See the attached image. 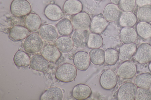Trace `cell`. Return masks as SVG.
I'll return each instance as SVG.
<instances>
[{"label": "cell", "mask_w": 151, "mask_h": 100, "mask_svg": "<svg viewBox=\"0 0 151 100\" xmlns=\"http://www.w3.org/2000/svg\"><path fill=\"white\" fill-rule=\"evenodd\" d=\"M77 75L76 67L70 63H64L59 66L55 73V78L63 82H69L74 80Z\"/></svg>", "instance_id": "1"}, {"label": "cell", "mask_w": 151, "mask_h": 100, "mask_svg": "<svg viewBox=\"0 0 151 100\" xmlns=\"http://www.w3.org/2000/svg\"><path fill=\"white\" fill-rule=\"evenodd\" d=\"M44 45L41 38L38 35L32 33L25 38L23 43L24 50L29 53H34L42 50Z\"/></svg>", "instance_id": "2"}, {"label": "cell", "mask_w": 151, "mask_h": 100, "mask_svg": "<svg viewBox=\"0 0 151 100\" xmlns=\"http://www.w3.org/2000/svg\"><path fill=\"white\" fill-rule=\"evenodd\" d=\"M10 10L12 14L17 17H22L30 13L31 6L26 0H13L12 2Z\"/></svg>", "instance_id": "3"}, {"label": "cell", "mask_w": 151, "mask_h": 100, "mask_svg": "<svg viewBox=\"0 0 151 100\" xmlns=\"http://www.w3.org/2000/svg\"><path fill=\"white\" fill-rule=\"evenodd\" d=\"M137 91V87L134 84L131 82L124 83L118 90L117 99L118 100H134Z\"/></svg>", "instance_id": "4"}, {"label": "cell", "mask_w": 151, "mask_h": 100, "mask_svg": "<svg viewBox=\"0 0 151 100\" xmlns=\"http://www.w3.org/2000/svg\"><path fill=\"white\" fill-rule=\"evenodd\" d=\"M117 77L115 73L112 70H107L101 74L99 82L101 87L107 90H111L116 85Z\"/></svg>", "instance_id": "5"}, {"label": "cell", "mask_w": 151, "mask_h": 100, "mask_svg": "<svg viewBox=\"0 0 151 100\" xmlns=\"http://www.w3.org/2000/svg\"><path fill=\"white\" fill-rule=\"evenodd\" d=\"M91 21L88 13L81 12L74 15L71 22L75 30H86L89 28Z\"/></svg>", "instance_id": "6"}, {"label": "cell", "mask_w": 151, "mask_h": 100, "mask_svg": "<svg viewBox=\"0 0 151 100\" xmlns=\"http://www.w3.org/2000/svg\"><path fill=\"white\" fill-rule=\"evenodd\" d=\"M108 21L102 13L97 14L91 20L89 30L93 33L101 34L106 28L109 24Z\"/></svg>", "instance_id": "7"}, {"label": "cell", "mask_w": 151, "mask_h": 100, "mask_svg": "<svg viewBox=\"0 0 151 100\" xmlns=\"http://www.w3.org/2000/svg\"><path fill=\"white\" fill-rule=\"evenodd\" d=\"M134 58L138 63L143 64L151 61V45L147 43L140 45L134 54Z\"/></svg>", "instance_id": "8"}, {"label": "cell", "mask_w": 151, "mask_h": 100, "mask_svg": "<svg viewBox=\"0 0 151 100\" xmlns=\"http://www.w3.org/2000/svg\"><path fill=\"white\" fill-rule=\"evenodd\" d=\"M137 70L136 65L132 62L127 61L121 64L117 70L118 76L124 79H130L135 74Z\"/></svg>", "instance_id": "9"}, {"label": "cell", "mask_w": 151, "mask_h": 100, "mask_svg": "<svg viewBox=\"0 0 151 100\" xmlns=\"http://www.w3.org/2000/svg\"><path fill=\"white\" fill-rule=\"evenodd\" d=\"M74 64L78 70L85 71L89 67L91 60L89 54L86 52L79 51L74 55L73 58Z\"/></svg>", "instance_id": "10"}, {"label": "cell", "mask_w": 151, "mask_h": 100, "mask_svg": "<svg viewBox=\"0 0 151 100\" xmlns=\"http://www.w3.org/2000/svg\"><path fill=\"white\" fill-rule=\"evenodd\" d=\"M41 55L48 61L52 62L57 61L60 57L61 54L56 46L52 44H47L42 49Z\"/></svg>", "instance_id": "11"}, {"label": "cell", "mask_w": 151, "mask_h": 100, "mask_svg": "<svg viewBox=\"0 0 151 100\" xmlns=\"http://www.w3.org/2000/svg\"><path fill=\"white\" fill-rule=\"evenodd\" d=\"M44 13L48 19L53 21H59L64 16V13L60 7L54 4H48L44 9Z\"/></svg>", "instance_id": "12"}, {"label": "cell", "mask_w": 151, "mask_h": 100, "mask_svg": "<svg viewBox=\"0 0 151 100\" xmlns=\"http://www.w3.org/2000/svg\"><path fill=\"white\" fill-rule=\"evenodd\" d=\"M89 34L86 30H76L72 37L74 45L78 48H83L87 46Z\"/></svg>", "instance_id": "13"}, {"label": "cell", "mask_w": 151, "mask_h": 100, "mask_svg": "<svg viewBox=\"0 0 151 100\" xmlns=\"http://www.w3.org/2000/svg\"><path fill=\"white\" fill-rule=\"evenodd\" d=\"M122 12L117 5L112 3H109L104 7L103 14L108 21L115 22L119 20Z\"/></svg>", "instance_id": "14"}, {"label": "cell", "mask_w": 151, "mask_h": 100, "mask_svg": "<svg viewBox=\"0 0 151 100\" xmlns=\"http://www.w3.org/2000/svg\"><path fill=\"white\" fill-rule=\"evenodd\" d=\"M39 34L42 39L49 42L56 40L58 35L56 28L53 26L49 24H45L41 27Z\"/></svg>", "instance_id": "15"}, {"label": "cell", "mask_w": 151, "mask_h": 100, "mask_svg": "<svg viewBox=\"0 0 151 100\" xmlns=\"http://www.w3.org/2000/svg\"><path fill=\"white\" fill-rule=\"evenodd\" d=\"M29 65L30 67L34 70L44 72L49 67V63L42 55L35 54L30 59Z\"/></svg>", "instance_id": "16"}, {"label": "cell", "mask_w": 151, "mask_h": 100, "mask_svg": "<svg viewBox=\"0 0 151 100\" xmlns=\"http://www.w3.org/2000/svg\"><path fill=\"white\" fill-rule=\"evenodd\" d=\"M92 91L88 85L82 84H77L72 91V95L76 100H83L87 99L91 95Z\"/></svg>", "instance_id": "17"}, {"label": "cell", "mask_w": 151, "mask_h": 100, "mask_svg": "<svg viewBox=\"0 0 151 100\" xmlns=\"http://www.w3.org/2000/svg\"><path fill=\"white\" fill-rule=\"evenodd\" d=\"M29 31L26 27L24 26H15L10 30L9 37L13 41H20L25 39L29 35Z\"/></svg>", "instance_id": "18"}, {"label": "cell", "mask_w": 151, "mask_h": 100, "mask_svg": "<svg viewBox=\"0 0 151 100\" xmlns=\"http://www.w3.org/2000/svg\"><path fill=\"white\" fill-rule=\"evenodd\" d=\"M24 24L25 27L30 31L34 32L37 31L41 27L42 21L37 14L30 13L25 17Z\"/></svg>", "instance_id": "19"}, {"label": "cell", "mask_w": 151, "mask_h": 100, "mask_svg": "<svg viewBox=\"0 0 151 100\" xmlns=\"http://www.w3.org/2000/svg\"><path fill=\"white\" fill-rule=\"evenodd\" d=\"M63 8L66 13L75 15L82 12L83 6L79 0H66L63 4Z\"/></svg>", "instance_id": "20"}, {"label": "cell", "mask_w": 151, "mask_h": 100, "mask_svg": "<svg viewBox=\"0 0 151 100\" xmlns=\"http://www.w3.org/2000/svg\"><path fill=\"white\" fill-rule=\"evenodd\" d=\"M55 44L60 51L64 53L71 51L74 46L72 38L67 36L59 37L56 40Z\"/></svg>", "instance_id": "21"}, {"label": "cell", "mask_w": 151, "mask_h": 100, "mask_svg": "<svg viewBox=\"0 0 151 100\" xmlns=\"http://www.w3.org/2000/svg\"><path fill=\"white\" fill-rule=\"evenodd\" d=\"M120 37L124 44L134 43L137 39V34L135 30L131 27L123 28L121 30Z\"/></svg>", "instance_id": "22"}, {"label": "cell", "mask_w": 151, "mask_h": 100, "mask_svg": "<svg viewBox=\"0 0 151 100\" xmlns=\"http://www.w3.org/2000/svg\"><path fill=\"white\" fill-rule=\"evenodd\" d=\"M137 50L134 43L124 44L120 48L119 58L122 61H128L135 54Z\"/></svg>", "instance_id": "23"}, {"label": "cell", "mask_w": 151, "mask_h": 100, "mask_svg": "<svg viewBox=\"0 0 151 100\" xmlns=\"http://www.w3.org/2000/svg\"><path fill=\"white\" fill-rule=\"evenodd\" d=\"M73 28L71 21L67 18L61 20L56 25L58 32L63 36L70 35L73 32Z\"/></svg>", "instance_id": "24"}, {"label": "cell", "mask_w": 151, "mask_h": 100, "mask_svg": "<svg viewBox=\"0 0 151 100\" xmlns=\"http://www.w3.org/2000/svg\"><path fill=\"white\" fill-rule=\"evenodd\" d=\"M63 94L61 89L57 87H50L47 89L41 95V100H61Z\"/></svg>", "instance_id": "25"}, {"label": "cell", "mask_w": 151, "mask_h": 100, "mask_svg": "<svg viewBox=\"0 0 151 100\" xmlns=\"http://www.w3.org/2000/svg\"><path fill=\"white\" fill-rule=\"evenodd\" d=\"M30 58L25 52L21 50H18L15 54L13 61L15 65L17 67H26L30 64Z\"/></svg>", "instance_id": "26"}, {"label": "cell", "mask_w": 151, "mask_h": 100, "mask_svg": "<svg viewBox=\"0 0 151 100\" xmlns=\"http://www.w3.org/2000/svg\"><path fill=\"white\" fill-rule=\"evenodd\" d=\"M137 21L136 16L131 12L122 13L119 19V25L123 27H131L135 24Z\"/></svg>", "instance_id": "27"}, {"label": "cell", "mask_w": 151, "mask_h": 100, "mask_svg": "<svg viewBox=\"0 0 151 100\" xmlns=\"http://www.w3.org/2000/svg\"><path fill=\"white\" fill-rule=\"evenodd\" d=\"M89 55L91 61L95 65H102L105 62L104 51L101 49H92Z\"/></svg>", "instance_id": "28"}, {"label": "cell", "mask_w": 151, "mask_h": 100, "mask_svg": "<svg viewBox=\"0 0 151 100\" xmlns=\"http://www.w3.org/2000/svg\"><path fill=\"white\" fill-rule=\"evenodd\" d=\"M139 20L142 22L149 23L151 22V4L140 7L137 13Z\"/></svg>", "instance_id": "29"}, {"label": "cell", "mask_w": 151, "mask_h": 100, "mask_svg": "<svg viewBox=\"0 0 151 100\" xmlns=\"http://www.w3.org/2000/svg\"><path fill=\"white\" fill-rule=\"evenodd\" d=\"M134 82L139 88H149L151 84V74L145 73L138 75L136 77Z\"/></svg>", "instance_id": "30"}, {"label": "cell", "mask_w": 151, "mask_h": 100, "mask_svg": "<svg viewBox=\"0 0 151 100\" xmlns=\"http://www.w3.org/2000/svg\"><path fill=\"white\" fill-rule=\"evenodd\" d=\"M137 32L143 39H147L151 38V25L147 23L140 22L137 26Z\"/></svg>", "instance_id": "31"}, {"label": "cell", "mask_w": 151, "mask_h": 100, "mask_svg": "<svg viewBox=\"0 0 151 100\" xmlns=\"http://www.w3.org/2000/svg\"><path fill=\"white\" fill-rule=\"evenodd\" d=\"M105 62L108 65H114L119 58V54L116 50L111 48H107L104 51Z\"/></svg>", "instance_id": "32"}, {"label": "cell", "mask_w": 151, "mask_h": 100, "mask_svg": "<svg viewBox=\"0 0 151 100\" xmlns=\"http://www.w3.org/2000/svg\"><path fill=\"white\" fill-rule=\"evenodd\" d=\"M102 37L99 34L93 33L89 35L87 46L90 49L98 48L103 45Z\"/></svg>", "instance_id": "33"}, {"label": "cell", "mask_w": 151, "mask_h": 100, "mask_svg": "<svg viewBox=\"0 0 151 100\" xmlns=\"http://www.w3.org/2000/svg\"><path fill=\"white\" fill-rule=\"evenodd\" d=\"M135 100H151V92L148 88H139L137 90Z\"/></svg>", "instance_id": "34"}, {"label": "cell", "mask_w": 151, "mask_h": 100, "mask_svg": "<svg viewBox=\"0 0 151 100\" xmlns=\"http://www.w3.org/2000/svg\"><path fill=\"white\" fill-rule=\"evenodd\" d=\"M135 3V0H122L119 7L124 12H131L134 9Z\"/></svg>", "instance_id": "35"}, {"label": "cell", "mask_w": 151, "mask_h": 100, "mask_svg": "<svg viewBox=\"0 0 151 100\" xmlns=\"http://www.w3.org/2000/svg\"><path fill=\"white\" fill-rule=\"evenodd\" d=\"M136 3L139 7L151 4V0H135Z\"/></svg>", "instance_id": "36"}, {"label": "cell", "mask_w": 151, "mask_h": 100, "mask_svg": "<svg viewBox=\"0 0 151 100\" xmlns=\"http://www.w3.org/2000/svg\"><path fill=\"white\" fill-rule=\"evenodd\" d=\"M111 2L116 5H119L122 0H110Z\"/></svg>", "instance_id": "37"}, {"label": "cell", "mask_w": 151, "mask_h": 100, "mask_svg": "<svg viewBox=\"0 0 151 100\" xmlns=\"http://www.w3.org/2000/svg\"><path fill=\"white\" fill-rule=\"evenodd\" d=\"M148 69L151 72V61L149 64Z\"/></svg>", "instance_id": "38"}, {"label": "cell", "mask_w": 151, "mask_h": 100, "mask_svg": "<svg viewBox=\"0 0 151 100\" xmlns=\"http://www.w3.org/2000/svg\"><path fill=\"white\" fill-rule=\"evenodd\" d=\"M149 89L150 90V91L151 92V84L150 86V87H149Z\"/></svg>", "instance_id": "39"}, {"label": "cell", "mask_w": 151, "mask_h": 100, "mask_svg": "<svg viewBox=\"0 0 151 100\" xmlns=\"http://www.w3.org/2000/svg\"><path fill=\"white\" fill-rule=\"evenodd\" d=\"M94 0L96 1H103V0Z\"/></svg>", "instance_id": "40"}]
</instances>
